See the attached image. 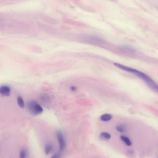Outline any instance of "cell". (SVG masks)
<instances>
[{"label":"cell","instance_id":"6da1fadb","mask_svg":"<svg viewBox=\"0 0 158 158\" xmlns=\"http://www.w3.org/2000/svg\"><path fill=\"white\" fill-rule=\"evenodd\" d=\"M114 64L115 66L118 67V68L134 74L138 77L142 79L146 83L148 86L152 89H154L157 87V83L153 80L149 76L144 73L135 69L125 66L120 64L115 63Z\"/></svg>","mask_w":158,"mask_h":158},{"label":"cell","instance_id":"7a4b0ae2","mask_svg":"<svg viewBox=\"0 0 158 158\" xmlns=\"http://www.w3.org/2000/svg\"><path fill=\"white\" fill-rule=\"evenodd\" d=\"M27 107L29 112L32 115H39L43 112V108L35 101H29L27 104Z\"/></svg>","mask_w":158,"mask_h":158},{"label":"cell","instance_id":"3957f363","mask_svg":"<svg viewBox=\"0 0 158 158\" xmlns=\"http://www.w3.org/2000/svg\"><path fill=\"white\" fill-rule=\"evenodd\" d=\"M57 136L59 142L60 150L62 151L64 149L66 145L65 141L63 136L61 132H57Z\"/></svg>","mask_w":158,"mask_h":158},{"label":"cell","instance_id":"277c9868","mask_svg":"<svg viewBox=\"0 0 158 158\" xmlns=\"http://www.w3.org/2000/svg\"><path fill=\"white\" fill-rule=\"evenodd\" d=\"M86 37L87 40L93 43L101 44L104 42V40L102 38L97 36L88 35Z\"/></svg>","mask_w":158,"mask_h":158},{"label":"cell","instance_id":"5b68a950","mask_svg":"<svg viewBox=\"0 0 158 158\" xmlns=\"http://www.w3.org/2000/svg\"><path fill=\"white\" fill-rule=\"evenodd\" d=\"M10 89L7 86H3L0 87V94L6 97H9L10 95Z\"/></svg>","mask_w":158,"mask_h":158},{"label":"cell","instance_id":"8992f818","mask_svg":"<svg viewBox=\"0 0 158 158\" xmlns=\"http://www.w3.org/2000/svg\"><path fill=\"white\" fill-rule=\"evenodd\" d=\"M120 138L124 142L125 144L128 146H130L132 145V142L128 137L124 136H121Z\"/></svg>","mask_w":158,"mask_h":158},{"label":"cell","instance_id":"52a82bcc","mask_svg":"<svg viewBox=\"0 0 158 158\" xmlns=\"http://www.w3.org/2000/svg\"><path fill=\"white\" fill-rule=\"evenodd\" d=\"M112 118V116L111 115L108 114H103L101 117V119L103 121H109Z\"/></svg>","mask_w":158,"mask_h":158},{"label":"cell","instance_id":"ba28073f","mask_svg":"<svg viewBox=\"0 0 158 158\" xmlns=\"http://www.w3.org/2000/svg\"><path fill=\"white\" fill-rule=\"evenodd\" d=\"M100 136L101 138L105 140L110 139L111 137V135L110 134L105 132L101 133Z\"/></svg>","mask_w":158,"mask_h":158},{"label":"cell","instance_id":"9c48e42d","mask_svg":"<svg viewBox=\"0 0 158 158\" xmlns=\"http://www.w3.org/2000/svg\"><path fill=\"white\" fill-rule=\"evenodd\" d=\"M122 49L125 51L127 52L130 53H134L135 52V50L133 48L131 47H130L129 46H123L122 47Z\"/></svg>","mask_w":158,"mask_h":158},{"label":"cell","instance_id":"30bf717a","mask_svg":"<svg viewBox=\"0 0 158 158\" xmlns=\"http://www.w3.org/2000/svg\"><path fill=\"white\" fill-rule=\"evenodd\" d=\"M18 102L19 107L21 108H24L25 107V105L23 99L21 97H18Z\"/></svg>","mask_w":158,"mask_h":158},{"label":"cell","instance_id":"8fae6325","mask_svg":"<svg viewBox=\"0 0 158 158\" xmlns=\"http://www.w3.org/2000/svg\"><path fill=\"white\" fill-rule=\"evenodd\" d=\"M52 149V147L50 144H48L45 145V152L46 155L48 154L50 152Z\"/></svg>","mask_w":158,"mask_h":158},{"label":"cell","instance_id":"7c38bea8","mask_svg":"<svg viewBox=\"0 0 158 158\" xmlns=\"http://www.w3.org/2000/svg\"><path fill=\"white\" fill-rule=\"evenodd\" d=\"M116 129L119 132H123L125 131V127L123 125H119L116 127Z\"/></svg>","mask_w":158,"mask_h":158},{"label":"cell","instance_id":"4fadbf2b","mask_svg":"<svg viewBox=\"0 0 158 158\" xmlns=\"http://www.w3.org/2000/svg\"><path fill=\"white\" fill-rule=\"evenodd\" d=\"M25 151L22 150L21 151L20 154V158H25Z\"/></svg>","mask_w":158,"mask_h":158},{"label":"cell","instance_id":"5bb4252c","mask_svg":"<svg viewBox=\"0 0 158 158\" xmlns=\"http://www.w3.org/2000/svg\"><path fill=\"white\" fill-rule=\"evenodd\" d=\"M70 89L73 92H75L76 91L77 89L76 87L74 86H72L70 87Z\"/></svg>","mask_w":158,"mask_h":158},{"label":"cell","instance_id":"9a60e30c","mask_svg":"<svg viewBox=\"0 0 158 158\" xmlns=\"http://www.w3.org/2000/svg\"><path fill=\"white\" fill-rule=\"evenodd\" d=\"M59 155L58 154H56L50 158H59Z\"/></svg>","mask_w":158,"mask_h":158},{"label":"cell","instance_id":"2e32d148","mask_svg":"<svg viewBox=\"0 0 158 158\" xmlns=\"http://www.w3.org/2000/svg\"><path fill=\"white\" fill-rule=\"evenodd\" d=\"M129 153L130 154H133V151L132 150H130L129 151Z\"/></svg>","mask_w":158,"mask_h":158}]
</instances>
